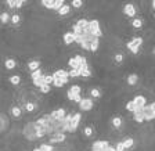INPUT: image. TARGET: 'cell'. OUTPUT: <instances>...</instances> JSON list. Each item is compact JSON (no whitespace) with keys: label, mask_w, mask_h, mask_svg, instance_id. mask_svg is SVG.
<instances>
[{"label":"cell","mask_w":155,"mask_h":151,"mask_svg":"<svg viewBox=\"0 0 155 151\" xmlns=\"http://www.w3.org/2000/svg\"><path fill=\"white\" fill-rule=\"evenodd\" d=\"M87 29H89V32L92 33L94 38H101L102 36V31L101 28H100V22L98 20H92L89 21V26H87Z\"/></svg>","instance_id":"2"},{"label":"cell","mask_w":155,"mask_h":151,"mask_svg":"<svg viewBox=\"0 0 155 151\" xmlns=\"http://www.w3.org/2000/svg\"><path fill=\"white\" fill-rule=\"evenodd\" d=\"M137 82H139V76H137V74H130V75L128 76V85L134 86Z\"/></svg>","instance_id":"17"},{"label":"cell","mask_w":155,"mask_h":151,"mask_svg":"<svg viewBox=\"0 0 155 151\" xmlns=\"http://www.w3.org/2000/svg\"><path fill=\"white\" fill-rule=\"evenodd\" d=\"M71 6H73L75 8H80V7L83 6V2L82 0H72V2H71Z\"/></svg>","instance_id":"35"},{"label":"cell","mask_w":155,"mask_h":151,"mask_svg":"<svg viewBox=\"0 0 155 151\" xmlns=\"http://www.w3.org/2000/svg\"><path fill=\"white\" fill-rule=\"evenodd\" d=\"M105 151H116V148H115V147H112V146H109V147L107 148Z\"/></svg>","instance_id":"47"},{"label":"cell","mask_w":155,"mask_h":151,"mask_svg":"<svg viewBox=\"0 0 155 151\" xmlns=\"http://www.w3.org/2000/svg\"><path fill=\"white\" fill-rule=\"evenodd\" d=\"M122 143H123V147H125V150H129V148H132L133 146H134V139L128 137V139H125Z\"/></svg>","instance_id":"18"},{"label":"cell","mask_w":155,"mask_h":151,"mask_svg":"<svg viewBox=\"0 0 155 151\" xmlns=\"http://www.w3.org/2000/svg\"><path fill=\"white\" fill-rule=\"evenodd\" d=\"M76 25L79 26V28H82V29H86V28L89 26V21L86 20V18H80V20L76 22Z\"/></svg>","instance_id":"24"},{"label":"cell","mask_w":155,"mask_h":151,"mask_svg":"<svg viewBox=\"0 0 155 151\" xmlns=\"http://www.w3.org/2000/svg\"><path fill=\"white\" fill-rule=\"evenodd\" d=\"M143 118H144V121H152V119H155V112L151 110L150 104H147L144 107V111H143Z\"/></svg>","instance_id":"9"},{"label":"cell","mask_w":155,"mask_h":151,"mask_svg":"<svg viewBox=\"0 0 155 151\" xmlns=\"http://www.w3.org/2000/svg\"><path fill=\"white\" fill-rule=\"evenodd\" d=\"M132 25H133V28H136V29H140L143 26V20H140V18H133Z\"/></svg>","instance_id":"25"},{"label":"cell","mask_w":155,"mask_h":151,"mask_svg":"<svg viewBox=\"0 0 155 151\" xmlns=\"http://www.w3.org/2000/svg\"><path fill=\"white\" fill-rule=\"evenodd\" d=\"M33 85L36 86V87H42V86H44L46 85V79H44V74H43L42 76H39V78H36V79H33Z\"/></svg>","instance_id":"16"},{"label":"cell","mask_w":155,"mask_h":151,"mask_svg":"<svg viewBox=\"0 0 155 151\" xmlns=\"http://www.w3.org/2000/svg\"><path fill=\"white\" fill-rule=\"evenodd\" d=\"M6 3L8 4V7H11V8H21L25 2H24V0H7Z\"/></svg>","instance_id":"13"},{"label":"cell","mask_w":155,"mask_h":151,"mask_svg":"<svg viewBox=\"0 0 155 151\" xmlns=\"http://www.w3.org/2000/svg\"><path fill=\"white\" fill-rule=\"evenodd\" d=\"M10 82L13 83L14 86L20 85V82H21V76H20V75H13V76H10Z\"/></svg>","instance_id":"31"},{"label":"cell","mask_w":155,"mask_h":151,"mask_svg":"<svg viewBox=\"0 0 155 151\" xmlns=\"http://www.w3.org/2000/svg\"><path fill=\"white\" fill-rule=\"evenodd\" d=\"M78 76H80L79 71H78V69H71L69 71V78H78Z\"/></svg>","instance_id":"40"},{"label":"cell","mask_w":155,"mask_h":151,"mask_svg":"<svg viewBox=\"0 0 155 151\" xmlns=\"http://www.w3.org/2000/svg\"><path fill=\"white\" fill-rule=\"evenodd\" d=\"M65 94H66V97H68V100H71V101H73V94L69 92V90H68V92H66Z\"/></svg>","instance_id":"46"},{"label":"cell","mask_w":155,"mask_h":151,"mask_svg":"<svg viewBox=\"0 0 155 151\" xmlns=\"http://www.w3.org/2000/svg\"><path fill=\"white\" fill-rule=\"evenodd\" d=\"M98 47H100V39H96L94 40V42L92 43V44H90V51H97V50H98Z\"/></svg>","instance_id":"29"},{"label":"cell","mask_w":155,"mask_h":151,"mask_svg":"<svg viewBox=\"0 0 155 151\" xmlns=\"http://www.w3.org/2000/svg\"><path fill=\"white\" fill-rule=\"evenodd\" d=\"M63 6H65V2H64V0H54V10H56L57 13H58L60 8Z\"/></svg>","instance_id":"26"},{"label":"cell","mask_w":155,"mask_h":151,"mask_svg":"<svg viewBox=\"0 0 155 151\" xmlns=\"http://www.w3.org/2000/svg\"><path fill=\"white\" fill-rule=\"evenodd\" d=\"M44 79H46V85H50V83H53V80H54L53 75H44Z\"/></svg>","instance_id":"43"},{"label":"cell","mask_w":155,"mask_h":151,"mask_svg":"<svg viewBox=\"0 0 155 151\" xmlns=\"http://www.w3.org/2000/svg\"><path fill=\"white\" fill-rule=\"evenodd\" d=\"M80 119H82V114H80V112H76L72 117V121H71V125H69V132H68V133H75V132L78 130Z\"/></svg>","instance_id":"4"},{"label":"cell","mask_w":155,"mask_h":151,"mask_svg":"<svg viewBox=\"0 0 155 151\" xmlns=\"http://www.w3.org/2000/svg\"><path fill=\"white\" fill-rule=\"evenodd\" d=\"M15 60H13V58H7L6 61H4V67H6L7 69H14L15 68Z\"/></svg>","instance_id":"21"},{"label":"cell","mask_w":155,"mask_h":151,"mask_svg":"<svg viewBox=\"0 0 155 151\" xmlns=\"http://www.w3.org/2000/svg\"><path fill=\"white\" fill-rule=\"evenodd\" d=\"M69 11H71V6H68V4H65V6H63L61 8H60V11H58V15H61V17H64V15H68L69 14Z\"/></svg>","instance_id":"20"},{"label":"cell","mask_w":155,"mask_h":151,"mask_svg":"<svg viewBox=\"0 0 155 151\" xmlns=\"http://www.w3.org/2000/svg\"><path fill=\"white\" fill-rule=\"evenodd\" d=\"M40 3H42V6L49 8V10H54V0H42Z\"/></svg>","instance_id":"22"},{"label":"cell","mask_w":155,"mask_h":151,"mask_svg":"<svg viewBox=\"0 0 155 151\" xmlns=\"http://www.w3.org/2000/svg\"><path fill=\"white\" fill-rule=\"evenodd\" d=\"M10 114H11V117H13L14 119H20L21 118V115H22V110L20 108V107H11V110H10Z\"/></svg>","instance_id":"14"},{"label":"cell","mask_w":155,"mask_h":151,"mask_svg":"<svg viewBox=\"0 0 155 151\" xmlns=\"http://www.w3.org/2000/svg\"><path fill=\"white\" fill-rule=\"evenodd\" d=\"M150 107H151V110L155 112V103H151V104H150Z\"/></svg>","instance_id":"48"},{"label":"cell","mask_w":155,"mask_h":151,"mask_svg":"<svg viewBox=\"0 0 155 151\" xmlns=\"http://www.w3.org/2000/svg\"><path fill=\"white\" fill-rule=\"evenodd\" d=\"M0 21H2V24H7L8 21H11V15L4 11V13L0 14Z\"/></svg>","instance_id":"23"},{"label":"cell","mask_w":155,"mask_h":151,"mask_svg":"<svg viewBox=\"0 0 155 151\" xmlns=\"http://www.w3.org/2000/svg\"><path fill=\"white\" fill-rule=\"evenodd\" d=\"M92 135H93V129L90 128V126H86L85 128V136L86 137H90Z\"/></svg>","instance_id":"42"},{"label":"cell","mask_w":155,"mask_h":151,"mask_svg":"<svg viewBox=\"0 0 155 151\" xmlns=\"http://www.w3.org/2000/svg\"><path fill=\"white\" fill-rule=\"evenodd\" d=\"M123 13L126 14L128 17H136V7L134 4H125V7H123Z\"/></svg>","instance_id":"12"},{"label":"cell","mask_w":155,"mask_h":151,"mask_svg":"<svg viewBox=\"0 0 155 151\" xmlns=\"http://www.w3.org/2000/svg\"><path fill=\"white\" fill-rule=\"evenodd\" d=\"M39 67H40V61H36V60H33V61H29L28 63V68L31 69V71H36V69H39Z\"/></svg>","instance_id":"19"},{"label":"cell","mask_w":155,"mask_h":151,"mask_svg":"<svg viewBox=\"0 0 155 151\" xmlns=\"http://www.w3.org/2000/svg\"><path fill=\"white\" fill-rule=\"evenodd\" d=\"M53 78H60L64 85H66L68 80H69V72L65 71V69H57L56 72H53Z\"/></svg>","instance_id":"6"},{"label":"cell","mask_w":155,"mask_h":151,"mask_svg":"<svg viewBox=\"0 0 155 151\" xmlns=\"http://www.w3.org/2000/svg\"><path fill=\"white\" fill-rule=\"evenodd\" d=\"M115 148H116V151H125V147H123V143H122V141H119V143H116Z\"/></svg>","instance_id":"44"},{"label":"cell","mask_w":155,"mask_h":151,"mask_svg":"<svg viewBox=\"0 0 155 151\" xmlns=\"http://www.w3.org/2000/svg\"><path fill=\"white\" fill-rule=\"evenodd\" d=\"M109 146L111 144L108 140H96L92 146V151H105Z\"/></svg>","instance_id":"5"},{"label":"cell","mask_w":155,"mask_h":151,"mask_svg":"<svg viewBox=\"0 0 155 151\" xmlns=\"http://www.w3.org/2000/svg\"><path fill=\"white\" fill-rule=\"evenodd\" d=\"M43 75V71L42 69H36V71H33V72H31V78H32V80L33 79H36V78H39V76H42Z\"/></svg>","instance_id":"32"},{"label":"cell","mask_w":155,"mask_h":151,"mask_svg":"<svg viewBox=\"0 0 155 151\" xmlns=\"http://www.w3.org/2000/svg\"><path fill=\"white\" fill-rule=\"evenodd\" d=\"M90 96L94 97V99H98V97H101V92H100L97 87H93L92 90H90Z\"/></svg>","instance_id":"30"},{"label":"cell","mask_w":155,"mask_h":151,"mask_svg":"<svg viewBox=\"0 0 155 151\" xmlns=\"http://www.w3.org/2000/svg\"><path fill=\"white\" fill-rule=\"evenodd\" d=\"M152 8H154V11H155V0H152Z\"/></svg>","instance_id":"49"},{"label":"cell","mask_w":155,"mask_h":151,"mask_svg":"<svg viewBox=\"0 0 155 151\" xmlns=\"http://www.w3.org/2000/svg\"><path fill=\"white\" fill-rule=\"evenodd\" d=\"M64 43L65 44H72L73 42H75V35H73V32H66L64 33Z\"/></svg>","instance_id":"15"},{"label":"cell","mask_w":155,"mask_h":151,"mask_svg":"<svg viewBox=\"0 0 155 151\" xmlns=\"http://www.w3.org/2000/svg\"><path fill=\"white\" fill-rule=\"evenodd\" d=\"M80 90H82V89H80V86H79V85H72V86H71V89H69V92L72 93L73 96L80 94Z\"/></svg>","instance_id":"27"},{"label":"cell","mask_w":155,"mask_h":151,"mask_svg":"<svg viewBox=\"0 0 155 151\" xmlns=\"http://www.w3.org/2000/svg\"><path fill=\"white\" fill-rule=\"evenodd\" d=\"M40 150L42 151H53L54 148H53V146L51 144H42L40 146Z\"/></svg>","instance_id":"38"},{"label":"cell","mask_w":155,"mask_h":151,"mask_svg":"<svg viewBox=\"0 0 155 151\" xmlns=\"http://www.w3.org/2000/svg\"><path fill=\"white\" fill-rule=\"evenodd\" d=\"M133 119H134L137 123H143L144 118H143V114H133Z\"/></svg>","instance_id":"34"},{"label":"cell","mask_w":155,"mask_h":151,"mask_svg":"<svg viewBox=\"0 0 155 151\" xmlns=\"http://www.w3.org/2000/svg\"><path fill=\"white\" fill-rule=\"evenodd\" d=\"M154 54H155V50H154Z\"/></svg>","instance_id":"50"},{"label":"cell","mask_w":155,"mask_h":151,"mask_svg":"<svg viewBox=\"0 0 155 151\" xmlns=\"http://www.w3.org/2000/svg\"><path fill=\"white\" fill-rule=\"evenodd\" d=\"M53 85L56 86V87H63V86H65L63 83V80H61V79L60 78H54V80H53Z\"/></svg>","instance_id":"37"},{"label":"cell","mask_w":155,"mask_h":151,"mask_svg":"<svg viewBox=\"0 0 155 151\" xmlns=\"http://www.w3.org/2000/svg\"><path fill=\"white\" fill-rule=\"evenodd\" d=\"M93 100L90 99V97H85V99H82V101L79 103V108L82 110V111H90V110L93 108Z\"/></svg>","instance_id":"8"},{"label":"cell","mask_w":155,"mask_h":151,"mask_svg":"<svg viewBox=\"0 0 155 151\" xmlns=\"http://www.w3.org/2000/svg\"><path fill=\"white\" fill-rule=\"evenodd\" d=\"M20 21H21V17L18 15V14H14V15H11V22L13 24H20Z\"/></svg>","instance_id":"39"},{"label":"cell","mask_w":155,"mask_h":151,"mask_svg":"<svg viewBox=\"0 0 155 151\" xmlns=\"http://www.w3.org/2000/svg\"><path fill=\"white\" fill-rule=\"evenodd\" d=\"M50 115H51L53 118H56L57 121H63V119L66 117V111L64 108H58V110L51 111V112H50Z\"/></svg>","instance_id":"10"},{"label":"cell","mask_w":155,"mask_h":151,"mask_svg":"<svg viewBox=\"0 0 155 151\" xmlns=\"http://www.w3.org/2000/svg\"><path fill=\"white\" fill-rule=\"evenodd\" d=\"M132 101L134 103L136 107H145V105H147V99H145L144 96H141V94H137Z\"/></svg>","instance_id":"11"},{"label":"cell","mask_w":155,"mask_h":151,"mask_svg":"<svg viewBox=\"0 0 155 151\" xmlns=\"http://www.w3.org/2000/svg\"><path fill=\"white\" fill-rule=\"evenodd\" d=\"M143 44V38H133L130 42L126 43V47H128L133 54H137L140 50V46Z\"/></svg>","instance_id":"3"},{"label":"cell","mask_w":155,"mask_h":151,"mask_svg":"<svg viewBox=\"0 0 155 151\" xmlns=\"http://www.w3.org/2000/svg\"><path fill=\"white\" fill-rule=\"evenodd\" d=\"M25 110H27L28 112H33L36 110V105L33 104V103H27V104H25Z\"/></svg>","instance_id":"33"},{"label":"cell","mask_w":155,"mask_h":151,"mask_svg":"<svg viewBox=\"0 0 155 151\" xmlns=\"http://www.w3.org/2000/svg\"><path fill=\"white\" fill-rule=\"evenodd\" d=\"M112 126L114 128H121L122 126V118H119V117H115V118H112Z\"/></svg>","instance_id":"28"},{"label":"cell","mask_w":155,"mask_h":151,"mask_svg":"<svg viewBox=\"0 0 155 151\" xmlns=\"http://www.w3.org/2000/svg\"><path fill=\"white\" fill-rule=\"evenodd\" d=\"M115 61H116V63H122V61H123V56L121 54V53L115 54Z\"/></svg>","instance_id":"45"},{"label":"cell","mask_w":155,"mask_h":151,"mask_svg":"<svg viewBox=\"0 0 155 151\" xmlns=\"http://www.w3.org/2000/svg\"><path fill=\"white\" fill-rule=\"evenodd\" d=\"M66 139V133L63 132H57L53 136H50V144H56V143H63Z\"/></svg>","instance_id":"7"},{"label":"cell","mask_w":155,"mask_h":151,"mask_svg":"<svg viewBox=\"0 0 155 151\" xmlns=\"http://www.w3.org/2000/svg\"><path fill=\"white\" fill-rule=\"evenodd\" d=\"M125 107H126V110H128V111H130V112H134V110H136V105H134V103H133V101H129Z\"/></svg>","instance_id":"36"},{"label":"cell","mask_w":155,"mask_h":151,"mask_svg":"<svg viewBox=\"0 0 155 151\" xmlns=\"http://www.w3.org/2000/svg\"><path fill=\"white\" fill-rule=\"evenodd\" d=\"M50 90H51V87H50V85H44L40 87V92L43 93V94H47V93H50Z\"/></svg>","instance_id":"41"},{"label":"cell","mask_w":155,"mask_h":151,"mask_svg":"<svg viewBox=\"0 0 155 151\" xmlns=\"http://www.w3.org/2000/svg\"><path fill=\"white\" fill-rule=\"evenodd\" d=\"M22 135H24V137L29 141L36 140L37 139L36 137V123H35V122H28L27 125L24 126Z\"/></svg>","instance_id":"1"}]
</instances>
